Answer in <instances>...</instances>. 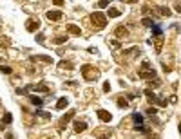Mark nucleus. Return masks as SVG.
Listing matches in <instances>:
<instances>
[{
    "label": "nucleus",
    "instance_id": "f257e3e1",
    "mask_svg": "<svg viewBox=\"0 0 181 139\" xmlns=\"http://www.w3.org/2000/svg\"><path fill=\"white\" fill-rule=\"evenodd\" d=\"M156 76H158V72L152 69V65H150L149 62H143L141 63V69H140V78L143 79H154Z\"/></svg>",
    "mask_w": 181,
    "mask_h": 139
},
{
    "label": "nucleus",
    "instance_id": "f03ea898",
    "mask_svg": "<svg viewBox=\"0 0 181 139\" xmlns=\"http://www.w3.org/2000/svg\"><path fill=\"white\" fill-rule=\"evenodd\" d=\"M91 20H92V24H94L96 27H100V29H103L105 26H107V16L101 11H96V13H92V16H91Z\"/></svg>",
    "mask_w": 181,
    "mask_h": 139
},
{
    "label": "nucleus",
    "instance_id": "7ed1b4c3",
    "mask_svg": "<svg viewBox=\"0 0 181 139\" xmlns=\"http://www.w3.org/2000/svg\"><path fill=\"white\" fill-rule=\"evenodd\" d=\"M145 96H147V99H149L150 103H156V105H159V107H167V99L158 98V96H156V94H154L152 90H149V89L145 90Z\"/></svg>",
    "mask_w": 181,
    "mask_h": 139
},
{
    "label": "nucleus",
    "instance_id": "20e7f679",
    "mask_svg": "<svg viewBox=\"0 0 181 139\" xmlns=\"http://www.w3.org/2000/svg\"><path fill=\"white\" fill-rule=\"evenodd\" d=\"M96 116H98V119H101L103 123H111V119H112V114L109 110H103V108H98Z\"/></svg>",
    "mask_w": 181,
    "mask_h": 139
},
{
    "label": "nucleus",
    "instance_id": "39448f33",
    "mask_svg": "<svg viewBox=\"0 0 181 139\" xmlns=\"http://www.w3.org/2000/svg\"><path fill=\"white\" fill-rule=\"evenodd\" d=\"M74 114H76L74 110H69V112H67V114H63V117H62V121H60V127H65L67 123H69L71 119L74 117Z\"/></svg>",
    "mask_w": 181,
    "mask_h": 139
},
{
    "label": "nucleus",
    "instance_id": "423d86ee",
    "mask_svg": "<svg viewBox=\"0 0 181 139\" xmlns=\"http://www.w3.org/2000/svg\"><path fill=\"white\" fill-rule=\"evenodd\" d=\"M85 128H87V123H85V121H82V119H76V121H74V132H76V134L84 132Z\"/></svg>",
    "mask_w": 181,
    "mask_h": 139
},
{
    "label": "nucleus",
    "instance_id": "0eeeda50",
    "mask_svg": "<svg viewBox=\"0 0 181 139\" xmlns=\"http://www.w3.org/2000/svg\"><path fill=\"white\" fill-rule=\"evenodd\" d=\"M62 16H63L62 11H49V13H47V18L51 20V22H58Z\"/></svg>",
    "mask_w": 181,
    "mask_h": 139
},
{
    "label": "nucleus",
    "instance_id": "6e6552de",
    "mask_svg": "<svg viewBox=\"0 0 181 139\" xmlns=\"http://www.w3.org/2000/svg\"><path fill=\"white\" fill-rule=\"evenodd\" d=\"M26 27H27L29 33H33V31H36V29L40 27V22H38V20H29V22L26 24Z\"/></svg>",
    "mask_w": 181,
    "mask_h": 139
},
{
    "label": "nucleus",
    "instance_id": "1a4fd4ad",
    "mask_svg": "<svg viewBox=\"0 0 181 139\" xmlns=\"http://www.w3.org/2000/svg\"><path fill=\"white\" fill-rule=\"evenodd\" d=\"M114 34H116V38H125L127 34H129V31H127V27L118 26V27H116V31H114Z\"/></svg>",
    "mask_w": 181,
    "mask_h": 139
},
{
    "label": "nucleus",
    "instance_id": "9d476101",
    "mask_svg": "<svg viewBox=\"0 0 181 139\" xmlns=\"http://www.w3.org/2000/svg\"><path fill=\"white\" fill-rule=\"evenodd\" d=\"M27 98H29V101H31L35 107H42V105H43V99L38 98V96H35V94H29Z\"/></svg>",
    "mask_w": 181,
    "mask_h": 139
},
{
    "label": "nucleus",
    "instance_id": "9b49d317",
    "mask_svg": "<svg viewBox=\"0 0 181 139\" xmlns=\"http://www.w3.org/2000/svg\"><path fill=\"white\" fill-rule=\"evenodd\" d=\"M156 11H158L161 16H170V14H172V11H170L168 7H165V6H158V7H156Z\"/></svg>",
    "mask_w": 181,
    "mask_h": 139
},
{
    "label": "nucleus",
    "instance_id": "f8f14e48",
    "mask_svg": "<svg viewBox=\"0 0 181 139\" xmlns=\"http://www.w3.org/2000/svg\"><path fill=\"white\" fill-rule=\"evenodd\" d=\"M132 119H134L136 127H143V116H141L140 112H134V114H132Z\"/></svg>",
    "mask_w": 181,
    "mask_h": 139
},
{
    "label": "nucleus",
    "instance_id": "ddd939ff",
    "mask_svg": "<svg viewBox=\"0 0 181 139\" xmlns=\"http://www.w3.org/2000/svg\"><path fill=\"white\" fill-rule=\"evenodd\" d=\"M67 105H69V99H67V98H60L58 103H56V108H58V110H63Z\"/></svg>",
    "mask_w": 181,
    "mask_h": 139
},
{
    "label": "nucleus",
    "instance_id": "4468645a",
    "mask_svg": "<svg viewBox=\"0 0 181 139\" xmlns=\"http://www.w3.org/2000/svg\"><path fill=\"white\" fill-rule=\"evenodd\" d=\"M67 31L72 33V34H82V29L78 26H74V24H69V26H67Z\"/></svg>",
    "mask_w": 181,
    "mask_h": 139
},
{
    "label": "nucleus",
    "instance_id": "2eb2a0df",
    "mask_svg": "<svg viewBox=\"0 0 181 139\" xmlns=\"http://www.w3.org/2000/svg\"><path fill=\"white\" fill-rule=\"evenodd\" d=\"M116 16H120V9H116V7H109L107 18H116Z\"/></svg>",
    "mask_w": 181,
    "mask_h": 139
},
{
    "label": "nucleus",
    "instance_id": "dca6fc26",
    "mask_svg": "<svg viewBox=\"0 0 181 139\" xmlns=\"http://www.w3.org/2000/svg\"><path fill=\"white\" fill-rule=\"evenodd\" d=\"M36 60H43V62H53L51 56H42V54H38V56H31V62H36Z\"/></svg>",
    "mask_w": 181,
    "mask_h": 139
},
{
    "label": "nucleus",
    "instance_id": "f3484780",
    "mask_svg": "<svg viewBox=\"0 0 181 139\" xmlns=\"http://www.w3.org/2000/svg\"><path fill=\"white\" fill-rule=\"evenodd\" d=\"M152 34H154L156 38H161L163 31H161V27H159V26H154V27H152Z\"/></svg>",
    "mask_w": 181,
    "mask_h": 139
},
{
    "label": "nucleus",
    "instance_id": "a211bd4d",
    "mask_svg": "<svg viewBox=\"0 0 181 139\" xmlns=\"http://www.w3.org/2000/svg\"><path fill=\"white\" fill-rule=\"evenodd\" d=\"M35 114H36V116H40V117H47V119H51V112H43V110H40V108H38Z\"/></svg>",
    "mask_w": 181,
    "mask_h": 139
},
{
    "label": "nucleus",
    "instance_id": "6ab92c4d",
    "mask_svg": "<svg viewBox=\"0 0 181 139\" xmlns=\"http://www.w3.org/2000/svg\"><path fill=\"white\" fill-rule=\"evenodd\" d=\"M118 107L120 108H127V107H129V101L123 99V98H118Z\"/></svg>",
    "mask_w": 181,
    "mask_h": 139
},
{
    "label": "nucleus",
    "instance_id": "aec40b11",
    "mask_svg": "<svg viewBox=\"0 0 181 139\" xmlns=\"http://www.w3.org/2000/svg\"><path fill=\"white\" fill-rule=\"evenodd\" d=\"M0 72L2 74H13V69L7 67V65H0Z\"/></svg>",
    "mask_w": 181,
    "mask_h": 139
},
{
    "label": "nucleus",
    "instance_id": "412c9836",
    "mask_svg": "<svg viewBox=\"0 0 181 139\" xmlns=\"http://www.w3.org/2000/svg\"><path fill=\"white\" fill-rule=\"evenodd\" d=\"M141 24H143V26H147V27H150V29H152V27L156 26V24H154L150 18H143V20H141Z\"/></svg>",
    "mask_w": 181,
    "mask_h": 139
},
{
    "label": "nucleus",
    "instance_id": "4be33fe9",
    "mask_svg": "<svg viewBox=\"0 0 181 139\" xmlns=\"http://www.w3.org/2000/svg\"><path fill=\"white\" fill-rule=\"evenodd\" d=\"M11 121H13V114L11 112H6V114H4V123H7V125H9Z\"/></svg>",
    "mask_w": 181,
    "mask_h": 139
},
{
    "label": "nucleus",
    "instance_id": "5701e85b",
    "mask_svg": "<svg viewBox=\"0 0 181 139\" xmlns=\"http://www.w3.org/2000/svg\"><path fill=\"white\" fill-rule=\"evenodd\" d=\"M35 89H36V90H40V92H49V89L45 87V83H38Z\"/></svg>",
    "mask_w": 181,
    "mask_h": 139
},
{
    "label": "nucleus",
    "instance_id": "b1692460",
    "mask_svg": "<svg viewBox=\"0 0 181 139\" xmlns=\"http://www.w3.org/2000/svg\"><path fill=\"white\" fill-rule=\"evenodd\" d=\"M96 6L100 9H105V7H109V2L107 0H100V2H96Z\"/></svg>",
    "mask_w": 181,
    "mask_h": 139
},
{
    "label": "nucleus",
    "instance_id": "393cba45",
    "mask_svg": "<svg viewBox=\"0 0 181 139\" xmlns=\"http://www.w3.org/2000/svg\"><path fill=\"white\" fill-rule=\"evenodd\" d=\"M67 42V36H56L55 38V43H58V45H60V43H65Z\"/></svg>",
    "mask_w": 181,
    "mask_h": 139
},
{
    "label": "nucleus",
    "instance_id": "a878e982",
    "mask_svg": "<svg viewBox=\"0 0 181 139\" xmlns=\"http://www.w3.org/2000/svg\"><path fill=\"white\" fill-rule=\"evenodd\" d=\"M60 67L62 69H72L74 65H72V63H65V62H63V63H60Z\"/></svg>",
    "mask_w": 181,
    "mask_h": 139
},
{
    "label": "nucleus",
    "instance_id": "bb28decb",
    "mask_svg": "<svg viewBox=\"0 0 181 139\" xmlns=\"http://www.w3.org/2000/svg\"><path fill=\"white\" fill-rule=\"evenodd\" d=\"M103 90H105V92H109V90H111V83H109V81H105V83H103Z\"/></svg>",
    "mask_w": 181,
    "mask_h": 139
},
{
    "label": "nucleus",
    "instance_id": "cd10ccee",
    "mask_svg": "<svg viewBox=\"0 0 181 139\" xmlns=\"http://www.w3.org/2000/svg\"><path fill=\"white\" fill-rule=\"evenodd\" d=\"M174 9H176L178 13H181V2H176V4H174Z\"/></svg>",
    "mask_w": 181,
    "mask_h": 139
},
{
    "label": "nucleus",
    "instance_id": "c85d7f7f",
    "mask_svg": "<svg viewBox=\"0 0 181 139\" xmlns=\"http://www.w3.org/2000/svg\"><path fill=\"white\" fill-rule=\"evenodd\" d=\"M147 114L149 116H156V108H147Z\"/></svg>",
    "mask_w": 181,
    "mask_h": 139
},
{
    "label": "nucleus",
    "instance_id": "c756f323",
    "mask_svg": "<svg viewBox=\"0 0 181 139\" xmlns=\"http://www.w3.org/2000/svg\"><path fill=\"white\" fill-rule=\"evenodd\" d=\"M43 38H45V36H43V34H36V42H43Z\"/></svg>",
    "mask_w": 181,
    "mask_h": 139
},
{
    "label": "nucleus",
    "instance_id": "7c9ffc66",
    "mask_svg": "<svg viewBox=\"0 0 181 139\" xmlns=\"http://www.w3.org/2000/svg\"><path fill=\"white\" fill-rule=\"evenodd\" d=\"M53 4H56V6H63V0H53Z\"/></svg>",
    "mask_w": 181,
    "mask_h": 139
},
{
    "label": "nucleus",
    "instance_id": "2f4dec72",
    "mask_svg": "<svg viewBox=\"0 0 181 139\" xmlns=\"http://www.w3.org/2000/svg\"><path fill=\"white\" fill-rule=\"evenodd\" d=\"M112 45H114L116 49H118V47H120V42H118V40H112Z\"/></svg>",
    "mask_w": 181,
    "mask_h": 139
},
{
    "label": "nucleus",
    "instance_id": "473e14b6",
    "mask_svg": "<svg viewBox=\"0 0 181 139\" xmlns=\"http://www.w3.org/2000/svg\"><path fill=\"white\" fill-rule=\"evenodd\" d=\"M105 137H107V136H101V137H98V139H105Z\"/></svg>",
    "mask_w": 181,
    "mask_h": 139
}]
</instances>
